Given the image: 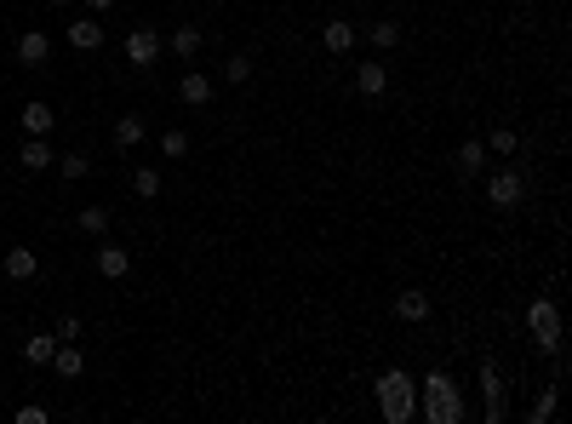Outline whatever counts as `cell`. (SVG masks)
<instances>
[{"mask_svg": "<svg viewBox=\"0 0 572 424\" xmlns=\"http://www.w3.org/2000/svg\"><path fill=\"white\" fill-rule=\"evenodd\" d=\"M372 396H378V413H384L389 424H407V419H418V379H412L407 367H389V373H378Z\"/></svg>", "mask_w": 572, "mask_h": 424, "instance_id": "6da1fadb", "label": "cell"}, {"mask_svg": "<svg viewBox=\"0 0 572 424\" xmlns=\"http://www.w3.org/2000/svg\"><path fill=\"white\" fill-rule=\"evenodd\" d=\"M418 396H423V407L418 413L430 419V424H464V396H458V384H453V373H423L418 379Z\"/></svg>", "mask_w": 572, "mask_h": 424, "instance_id": "7a4b0ae2", "label": "cell"}, {"mask_svg": "<svg viewBox=\"0 0 572 424\" xmlns=\"http://www.w3.org/2000/svg\"><path fill=\"white\" fill-rule=\"evenodd\" d=\"M527 333H532V344H538V356H555V350H561V305H555L550 293H538L527 305Z\"/></svg>", "mask_w": 572, "mask_h": 424, "instance_id": "3957f363", "label": "cell"}, {"mask_svg": "<svg viewBox=\"0 0 572 424\" xmlns=\"http://www.w3.org/2000/svg\"><path fill=\"white\" fill-rule=\"evenodd\" d=\"M521 196H527V178H521L515 166H498V173L486 178V201H492L498 212H515V207H521Z\"/></svg>", "mask_w": 572, "mask_h": 424, "instance_id": "277c9868", "label": "cell"}, {"mask_svg": "<svg viewBox=\"0 0 572 424\" xmlns=\"http://www.w3.org/2000/svg\"><path fill=\"white\" fill-rule=\"evenodd\" d=\"M155 58H161V29H149V23H138V29L126 35V64H132V69H149Z\"/></svg>", "mask_w": 572, "mask_h": 424, "instance_id": "5b68a950", "label": "cell"}, {"mask_svg": "<svg viewBox=\"0 0 572 424\" xmlns=\"http://www.w3.org/2000/svg\"><path fill=\"white\" fill-rule=\"evenodd\" d=\"M504 390H509V384H504V373H498L492 367V361H486V367H481V396H486V419H504L509 413V402H504Z\"/></svg>", "mask_w": 572, "mask_h": 424, "instance_id": "8992f818", "label": "cell"}, {"mask_svg": "<svg viewBox=\"0 0 572 424\" xmlns=\"http://www.w3.org/2000/svg\"><path fill=\"white\" fill-rule=\"evenodd\" d=\"M97 275H103V281H126L132 275V252L115 247V241H103V247H97Z\"/></svg>", "mask_w": 572, "mask_h": 424, "instance_id": "52a82bcc", "label": "cell"}, {"mask_svg": "<svg viewBox=\"0 0 572 424\" xmlns=\"http://www.w3.org/2000/svg\"><path fill=\"white\" fill-rule=\"evenodd\" d=\"M46 367H52L57 379H80V373H87V350H80V344H64V338H57V350H52V361H46Z\"/></svg>", "mask_w": 572, "mask_h": 424, "instance_id": "ba28073f", "label": "cell"}, {"mask_svg": "<svg viewBox=\"0 0 572 424\" xmlns=\"http://www.w3.org/2000/svg\"><path fill=\"white\" fill-rule=\"evenodd\" d=\"M18 127H23V138H46V132L57 127V109H52V104H23Z\"/></svg>", "mask_w": 572, "mask_h": 424, "instance_id": "9c48e42d", "label": "cell"}, {"mask_svg": "<svg viewBox=\"0 0 572 424\" xmlns=\"http://www.w3.org/2000/svg\"><path fill=\"white\" fill-rule=\"evenodd\" d=\"M46 58H52V41H46V29H23V35H18V64L41 69Z\"/></svg>", "mask_w": 572, "mask_h": 424, "instance_id": "30bf717a", "label": "cell"}, {"mask_svg": "<svg viewBox=\"0 0 572 424\" xmlns=\"http://www.w3.org/2000/svg\"><path fill=\"white\" fill-rule=\"evenodd\" d=\"M69 46H75V52H97V46H103V23L97 18H69Z\"/></svg>", "mask_w": 572, "mask_h": 424, "instance_id": "8fae6325", "label": "cell"}, {"mask_svg": "<svg viewBox=\"0 0 572 424\" xmlns=\"http://www.w3.org/2000/svg\"><path fill=\"white\" fill-rule=\"evenodd\" d=\"M395 321H407V327H423V321H430V293L407 287V293L395 298Z\"/></svg>", "mask_w": 572, "mask_h": 424, "instance_id": "7c38bea8", "label": "cell"}, {"mask_svg": "<svg viewBox=\"0 0 572 424\" xmlns=\"http://www.w3.org/2000/svg\"><path fill=\"white\" fill-rule=\"evenodd\" d=\"M321 46H326V52H332V58L355 52V23H349V18H332V23H326V29H321Z\"/></svg>", "mask_w": 572, "mask_h": 424, "instance_id": "4fadbf2b", "label": "cell"}, {"mask_svg": "<svg viewBox=\"0 0 572 424\" xmlns=\"http://www.w3.org/2000/svg\"><path fill=\"white\" fill-rule=\"evenodd\" d=\"M0 270H6V281H34V275H41V258H34V247H11Z\"/></svg>", "mask_w": 572, "mask_h": 424, "instance_id": "5bb4252c", "label": "cell"}, {"mask_svg": "<svg viewBox=\"0 0 572 424\" xmlns=\"http://www.w3.org/2000/svg\"><path fill=\"white\" fill-rule=\"evenodd\" d=\"M52 161H57V150L46 138H23V150H18V166H23V173H46Z\"/></svg>", "mask_w": 572, "mask_h": 424, "instance_id": "9a60e30c", "label": "cell"}, {"mask_svg": "<svg viewBox=\"0 0 572 424\" xmlns=\"http://www.w3.org/2000/svg\"><path fill=\"white\" fill-rule=\"evenodd\" d=\"M212 92H217V87H212V75H201V69H189V75H184V81H178V98H184L189 109H201V104H212Z\"/></svg>", "mask_w": 572, "mask_h": 424, "instance_id": "2e32d148", "label": "cell"}, {"mask_svg": "<svg viewBox=\"0 0 572 424\" xmlns=\"http://www.w3.org/2000/svg\"><path fill=\"white\" fill-rule=\"evenodd\" d=\"M355 92L361 98H384L389 92V69L384 64H355Z\"/></svg>", "mask_w": 572, "mask_h": 424, "instance_id": "e0dca14e", "label": "cell"}, {"mask_svg": "<svg viewBox=\"0 0 572 424\" xmlns=\"http://www.w3.org/2000/svg\"><path fill=\"white\" fill-rule=\"evenodd\" d=\"M453 166H458L464 178H476L481 166H486V143H481V138H464V143H458V155H453Z\"/></svg>", "mask_w": 572, "mask_h": 424, "instance_id": "ac0fdd59", "label": "cell"}, {"mask_svg": "<svg viewBox=\"0 0 572 424\" xmlns=\"http://www.w3.org/2000/svg\"><path fill=\"white\" fill-rule=\"evenodd\" d=\"M161 46H172V58H201V29H194V23H178L172 29V41H161Z\"/></svg>", "mask_w": 572, "mask_h": 424, "instance_id": "d6986e66", "label": "cell"}, {"mask_svg": "<svg viewBox=\"0 0 572 424\" xmlns=\"http://www.w3.org/2000/svg\"><path fill=\"white\" fill-rule=\"evenodd\" d=\"M52 350H57V333H34V338H23V361H29V367H46V361H52Z\"/></svg>", "mask_w": 572, "mask_h": 424, "instance_id": "ffe728a7", "label": "cell"}, {"mask_svg": "<svg viewBox=\"0 0 572 424\" xmlns=\"http://www.w3.org/2000/svg\"><path fill=\"white\" fill-rule=\"evenodd\" d=\"M143 138H149V127H143V115H120V120H115V143H120V150H138Z\"/></svg>", "mask_w": 572, "mask_h": 424, "instance_id": "44dd1931", "label": "cell"}, {"mask_svg": "<svg viewBox=\"0 0 572 424\" xmlns=\"http://www.w3.org/2000/svg\"><path fill=\"white\" fill-rule=\"evenodd\" d=\"M75 229H80V235H92V241H103L109 235V207H80L75 212Z\"/></svg>", "mask_w": 572, "mask_h": 424, "instance_id": "7402d4cb", "label": "cell"}, {"mask_svg": "<svg viewBox=\"0 0 572 424\" xmlns=\"http://www.w3.org/2000/svg\"><path fill=\"white\" fill-rule=\"evenodd\" d=\"M555 407H561V384H550V390H538V402L527 407V419H532V424H550V419H555Z\"/></svg>", "mask_w": 572, "mask_h": 424, "instance_id": "603a6c76", "label": "cell"}, {"mask_svg": "<svg viewBox=\"0 0 572 424\" xmlns=\"http://www.w3.org/2000/svg\"><path fill=\"white\" fill-rule=\"evenodd\" d=\"M132 196L155 201V196H161V173H155V166H138V173H132Z\"/></svg>", "mask_w": 572, "mask_h": 424, "instance_id": "cb8c5ba5", "label": "cell"}, {"mask_svg": "<svg viewBox=\"0 0 572 424\" xmlns=\"http://www.w3.org/2000/svg\"><path fill=\"white\" fill-rule=\"evenodd\" d=\"M481 143H486V155H515V143H521V138H515V132H509V127H492V132H486Z\"/></svg>", "mask_w": 572, "mask_h": 424, "instance_id": "d4e9b609", "label": "cell"}, {"mask_svg": "<svg viewBox=\"0 0 572 424\" xmlns=\"http://www.w3.org/2000/svg\"><path fill=\"white\" fill-rule=\"evenodd\" d=\"M372 46H378V52L400 46V23H395V18H378V23H372Z\"/></svg>", "mask_w": 572, "mask_h": 424, "instance_id": "484cf974", "label": "cell"}, {"mask_svg": "<svg viewBox=\"0 0 572 424\" xmlns=\"http://www.w3.org/2000/svg\"><path fill=\"white\" fill-rule=\"evenodd\" d=\"M52 166H57V173H64V178H69V184H80V178H87V173H92V161H87V155H57V161H52Z\"/></svg>", "mask_w": 572, "mask_h": 424, "instance_id": "4316f807", "label": "cell"}, {"mask_svg": "<svg viewBox=\"0 0 572 424\" xmlns=\"http://www.w3.org/2000/svg\"><path fill=\"white\" fill-rule=\"evenodd\" d=\"M224 81H229V87H247V81H252V58H247V52H235V58L224 64Z\"/></svg>", "mask_w": 572, "mask_h": 424, "instance_id": "83f0119b", "label": "cell"}, {"mask_svg": "<svg viewBox=\"0 0 572 424\" xmlns=\"http://www.w3.org/2000/svg\"><path fill=\"white\" fill-rule=\"evenodd\" d=\"M161 155H172V161H178V155H189V132L166 127V132H161Z\"/></svg>", "mask_w": 572, "mask_h": 424, "instance_id": "f1b7e54d", "label": "cell"}, {"mask_svg": "<svg viewBox=\"0 0 572 424\" xmlns=\"http://www.w3.org/2000/svg\"><path fill=\"white\" fill-rule=\"evenodd\" d=\"M64 344H80V316H57V327H52Z\"/></svg>", "mask_w": 572, "mask_h": 424, "instance_id": "f546056e", "label": "cell"}, {"mask_svg": "<svg viewBox=\"0 0 572 424\" xmlns=\"http://www.w3.org/2000/svg\"><path fill=\"white\" fill-rule=\"evenodd\" d=\"M18 424H46V407H41V402H29V407H18Z\"/></svg>", "mask_w": 572, "mask_h": 424, "instance_id": "4dcf8cb0", "label": "cell"}, {"mask_svg": "<svg viewBox=\"0 0 572 424\" xmlns=\"http://www.w3.org/2000/svg\"><path fill=\"white\" fill-rule=\"evenodd\" d=\"M80 6H87L92 18H103V12H115V0H80Z\"/></svg>", "mask_w": 572, "mask_h": 424, "instance_id": "1f68e13d", "label": "cell"}, {"mask_svg": "<svg viewBox=\"0 0 572 424\" xmlns=\"http://www.w3.org/2000/svg\"><path fill=\"white\" fill-rule=\"evenodd\" d=\"M46 6H69V0H46Z\"/></svg>", "mask_w": 572, "mask_h": 424, "instance_id": "d6a6232c", "label": "cell"}]
</instances>
